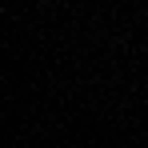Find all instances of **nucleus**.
Wrapping results in <instances>:
<instances>
[]
</instances>
